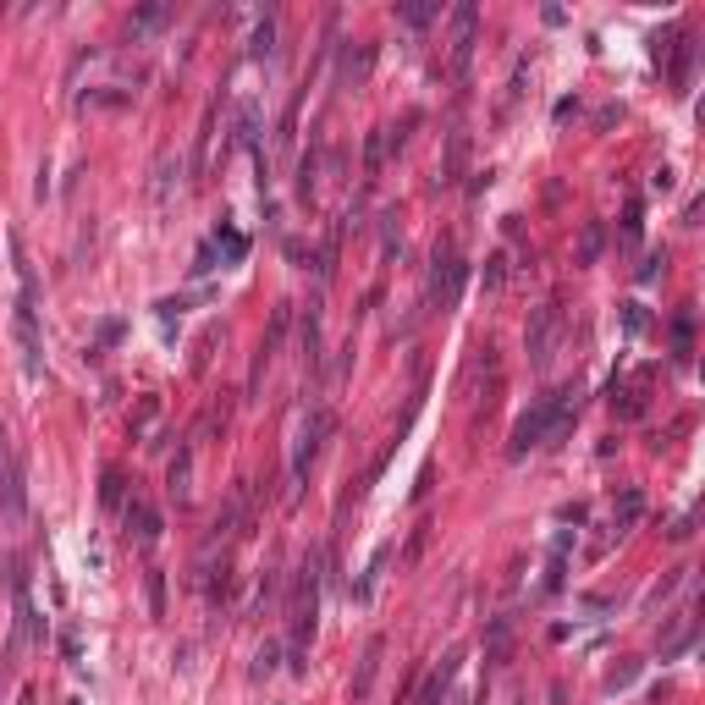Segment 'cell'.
<instances>
[{"mask_svg":"<svg viewBox=\"0 0 705 705\" xmlns=\"http://www.w3.org/2000/svg\"><path fill=\"white\" fill-rule=\"evenodd\" d=\"M12 265H17V309H12V331H17V347H22V369L28 380L45 375V336H39V281H34V265H28V248L22 237H12Z\"/></svg>","mask_w":705,"mask_h":705,"instance_id":"obj_1","label":"cell"},{"mask_svg":"<svg viewBox=\"0 0 705 705\" xmlns=\"http://www.w3.org/2000/svg\"><path fill=\"white\" fill-rule=\"evenodd\" d=\"M573 386H557V392H546L518 425H512V441H507V458H524V452H535V446H546V441H557L568 425H573Z\"/></svg>","mask_w":705,"mask_h":705,"instance_id":"obj_2","label":"cell"},{"mask_svg":"<svg viewBox=\"0 0 705 705\" xmlns=\"http://www.w3.org/2000/svg\"><path fill=\"white\" fill-rule=\"evenodd\" d=\"M319 552H309L298 562V585H293V672H303V651L319 628Z\"/></svg>","mask_w":705,"mask_h":705,"instance_id":"obj_3","label":"cell"},{"mask_svg":"<svg viewBox=\"0 0 705 705\" xmlns=\"http://www.w3.org/2000/svg\"><path fill=\"white\" fill-rule=\"evenodd\" d=\"M336 430V413L331 408H309V419L298 425V441H293V485H303L314 458H319V446H326V435Z\"/></svg>","mask_w":705,"mask_h":705,"instance_id":"obj_4","label":"cell"},{"mask_svg":"<svg viewBox=\"0 0 705 705\" xmlns=\"http://www.w3.org/2000/svg\"><path fill=\"white\" fill-rule=\"evenodd\" d=\"M463 276H469V265L458 260V248H452V243H435V253H430V286H425V298H430L435 309L458 303V293H463Z\"/></svg>","mask_w":705,"mask_h":705,"instance_id":"obj_5","label":"cell"},{"mask_svg":"<svg viewBox=\"0 0 705 705\" xmlns=\"http://www.w3.org/2000/svg\"><path fill=\"white\" fill-rule=\"evenodd\" d=\"M529 364L546 375L552 369V359H557V347H562V303H546V309H535V319H529Z\"/></svg>","mask_w":705,"mask_h":705,"instance_id":"obj_6","label":"cell"},{"mask_svg":"<svg viewBox=\"0 0 705 705\" xmlns=\"http://www.w3.org/2000/svg\"><path fill=\"white\" fill-rule=\"evenodd\" d=\"M298 359L309 375H319V364H326V303H319V293L298 314Z\"/></svg>","mask_w":705,"mask_h":705,"instance_id":"obj_7","label":"cell"},{"mask_svg":"<svg viewBox=\"0 0 705 705\" xmlns=\"http://www.w3.org/2000/svg\"><path fill=\"white\" fill-rule=\"evenodd\" d=\"M28 518V485H22V458L6 446L0 458V524H22Z\"/></svg>","mask_w":705,"mask_h":705,"instance_id":"obj_8","label":"cell"},{"mask_svg":"<svg viewBox=\"0 0 705 705\" xmlns=\"http://www.w3.org/2000/svg\"><path fill=\"white\" fill-rule=\"evenodd\" d=\"M248 524H253V491H248V479H237L210 529H215V540H232V535H248Z\"/></svg>","mask_w":705,"mask_h":705,"instance_id":"obj_9","label":"cell"},{"mask_svg":"<svg viewBox=\"0 0 705 705\" xmlns=\"http://www.w3.org/2000/svg\"><path fill=\"white\" fill-rule=\"evenodd\" d=\"M121 518H127V535H133L144 552L160 546V529H166V524H160V507H154V502H144V496L121 502Z\"/></svg>","mask_w":705,"mask_h":705,"instance_id":"obj_10","label":"cell"},{"mask_svg":"<svg viewBox=\"0 0 705 705\" xmlns=\"http://www.w3.org/2000/svg\"><path fill=\"white\" fill-rule=\"evenodd\" d=\"M474 28H479V6L463 0V6L452 12V72L458 78L469 72V61H474Z\"/></svg>","mask_w":705,"mask_h":705,"instance_id":"obj_11","label":"cell"},{"mask_svg":"<svg viewBox=\"0 0 705 705\" xmlns=\"http://www.w3.org/2000/svg\"><path fill=\"white\" fill-rule=\"evenodd\" d=\"M458 661H463V651H446V656L430 667V678L419 684L413 705H441V700H446V689H452V678H458Z\"/></svg>","mask_w":705,"mask_h":705,"instance_id":"obj_12","label":"cell"},{"mask_svg":"<svg viewBox=\"0 0 705 705\" xmlns=\"http://www.w3.org/2000/svg\"><path fill=\"white\" fill-rule=\"evenodd\" d=\"M166 496L171 502H187L194 496V446H177V458H171V469H166Z\"/></svg>","mask_w":705,"mask_h":705,"instance_id":"obj_13","label":"cell"},{"mask_svg":"<svg viewBox=\"0 0 705 705\" xmlns=\"http://www.w3.org/2000/svg\"><path fill=\"white\" fill-rule=\"evenodd\" d=\"M463 160H469V133H463V127H452V133H446V160H441L435 187H452L463 177Z\"/></svg>","mask_w":705,"mask_h":705,"instance_id":"obj_14","label":"cell"},{"mask_svg":"<svg viewBox=\"0 0 705 705\" xmlns=\"http://www.w3.org/2000/svg\"><path fill=\"white\" fill-rule=\"evenodd\" d=\"M380 656H386V639H369L364 645V661H359V672H352V700H364L369 689H375V672H380Z\"/></svg>","mask_w":705,"mask_h":705,"instance_id":"obj_15","label":"cell"},{"mask_svg":"<svg viewBox=\"0 0 705 705\" xmlns=\"http://www.w3.org/2000/svg\"><path fill=\"white\" fill-rule=\"evenodd\" d=\"M232 144H237V149H260V100H243V105H237Z\"/></svg>","mask_w":705,"mask_h":705,"instance_id":"obj_16","label":"cell"},{"mask_svg":"<svg viewBox=\"0 0 705 705\" xmlns=\"http://www.w3.org/2000/svg\"><path fill=\"white\" fill-rule=\"evenodd\" d=\"M319 166H326V149H319V144H309V154L298 160V199H303V204L319 194Z\"/></svg>","mask_w":705,"mask_h":705,"instance_id":"obj_17","label":"cell"},{"mask_svg":"<svg viewBox=\"0 0 705 705\" xmlns=\"http://www.w3.org/2000/svg\"><path fill=\"white\" fill-rule=\"evenodd\" d=\"M639 518H645V491H623V502L612 507V535H628Z\"/></svg>","mask_w":705,"mask_h":705,"instance_id":"obj_18","label":"cell"},{"mask_svg":"<svg viewBox=\"0 0 705 705\" xmlns=\"http://www.w3.org/2000/svg\"><path fill=\"white\" fill-rule=\"evenodd\" d=\"M336 253H342V227H331L326 243H319V253H314V281H319V286L336 276Z\"/></svg>","mask_w":705,"mask_h":705,"instance_id":"obj_19","label":"cell"},{"mask_svg":"<svg viewBox=\"0 0 705 705\" xmlns=\"http://www.w3.org/2000/svg\"><path fill=\"white\" fill-rule=\"evenodd\" d=\"M606 253V227L601 220H585V232H579V265H595Z\"/></svg>","mask_w":705,"mask_h":705,"instance_id":"obj_20","label":"cell"},{"mask_svg":"<svg viewBox=\"0 0 705 705\" xmlns=\"http://www.w3.org/2000/svg\"><path fill=\"white\" fill-rule=\"evenodd\" d=\"M166 17H171V6H160V0H154V6L133 12V22H127V34H133V39H144V34H154V28L166 22Z\"/></svg>","mask_w":705,"mask_h":705,"instance_id":"obj_21","label":"cell"},{"mask_svg":"<svg viewBox=\"0 0 705 705\" xmlns=\"http://www.w3.org/2000/svg\"><path fill=\"white\" fill-rule=\"evenodd\" d=\"M386 127H375L369 133V144H364V177H380V166H386Z\"/></svg>","mask_w":705,"mask_h":705,"instance_id":"obj_22","label":"cell"},{"mask_svg":"<svg viewBox=\"0 0 705 705\" xmlns=\"http://www.w3.org/2000/svg\"><path fill=\"white\" fill-rule=\"evenodd\" d=\"M177 171H182L177 154H160V160H154V199H160V204L171 199V177H177Z\"/></svg>","mask_w":705,"mask_h":705,"instance_id":"obj_23","label":"cell"},{"mask_svg":"<svg viewBox=\"0 0 705 705\" xmlns=\"http://www.w3.org/2000/svg\"><path fill=\"white\" fill-rule=\"evenodd\" d=\"M210 243H215V253H220V260H232V265H237L243 253H248V237H243V232H232V227H220Z\"/></svg>","mask_w":705,"mask_h":705,"instance_id":"obj_24","label":"cell"},{"mask_svg":"<svg viewBox=\"0 0 705 705\" xmlns=\"http://www.w3.org/2000/svg\"><path fill=\"white\" fill-rule=\"evenodd\" d=\"M512 651V618H491V667H502Z\"/></svg>","mask_w":705,"mask_h":705,"instance_id":"obj_25","label":"cell"},{"mask_svg":"<svg viewBox=\"0 0 705 705\" xmlns=\"http://www.w3.org/2000/svg\"><path fill=\"white\" fill-rule=\"evenodd\" d=\"M154 419H160V397H144V402H138V413H133V419H127V430H133V441H138V435H149V425H154Z\"/></svg>","mask_w":705,"mask_h":705,"instance_id":"obj_26","label":"cell"},{"mask_svg":"<svg viewBox=\"0 0 705 705\" xmlns=\"http://www.w3.org/2000/svg\"><path fill=\"white\" fill-rule=\"evenodd\" d=\"M116 105H127L121 88H88L83 94V111H116Z\"/></svg>","mask_w":705,"mask_h":705,"instance_id":"obj_27","label":"cell"},{"mask_svg":"<svg viewBox=\"0 0 705 705\" xmlns=\"http://www.w3.org/2000/svg\"><path fill=\"white\" fill-rule=\"evenodd\" d=\"M276 667H281V645H276V639H265V645L253 651V678H270Z\"/></svg>","mask_w":705,"mask_h":705,"instance_id":"obj_28","label":"cell"},{"mask_svg":"<svg viewBox=\"0 0 705 705\" xmlns=\"http://www.w3.org/2000/svg\"><path fill=\"white\" fill-rule=\"evenodd\" d=\"M479 281H485V293H502L507 286V253H491L485 270H479Z\"/></svg>","mask_w":705,"mask_h":705,"instance_id":"obj_29","label":"cell"},{"mask_svg":"<svg viewBox=\"0 0 705 705\" xmlns=\"http://www.w3.org/2000/svg\"><path fill=\"white\" fill-rule=\"evenodd\" d=\"M276 50V17L265 12L260 22H253V55H270Z\"/></svg>","mask_w":705,"mask_h":705,"instance_id":"obj_30","label":"cell"},{"mask_svg":"<svg viewBox=\"0 0 705 705\" xmlns=\"http://www.w3.org/2000/svg\"><path fill=\"white\" fill-rule=\"evenodd\" d=\"M100 502H105V507H121V502H127V479H121V469H105V485H100Z\"/></svg>","mask_w":705,"mask_h":705,"instance_id":"obj_31","label":"cell"},{"mask_svg":"<svg viewBox=\"0 0 705 705\" xmlns=\"http://www.w3.org/2000/svg\"><path fill=\"white\" fill-rule=\"evenodd\" d=\"M430 17H441V0H413V6H402V22H413V28H425Z\"/></svg>","mask_w":705,"mask_h":705,"instance_id":"obj_32","label":"cell"},{"mask_svg":"<svg viewBox=\"0 0 705 705\" xmlns=\"http://www.w3.org/2000/svg\"><path fill=\"white\" fill-rule=\"evenodd\" d=\"M149 612L154 618L166 612V573H160V568H149Z\"/></svg>","mask_w":705,"mask_h":705,"instance_id":"obj_33","label":"cell"},{"mask_svg":"<svg viewBox=\"0 0 705 705\" xmlns=\"http://www.w3.org/2000/svg\"><path fill=\"white\" fill-rule=\"evenodd\" d=\"M651 326V314H645V303H623V331L628 336H639V331H645Z\"/></svg>","mask_w":705,"mask_h":705,"instance_id":"obj_34","label":"cell"},{"mask_svg":"<svg viewBox=\"0 0 705 705\" xmlns=\"http://www.w3.org/2000/svg\"><path fill=\"white\" fill-rule=\"evenodd\" d=\"M634 678H639V661H623V667H612V672H606V689L618 694V689H628Z\"/></svg>","mask_w":705,"mask_h":705,"instance_id":"obj_35","label":"cell"},{"mask_svg":"<svg viewBox=\"0 0 705 705\" xmlns=\"http://www.w3.org/2000/svg\"><path fill=\"white\" fill-rule=\"evenodd\" d=\"M369 61H375V50H369V45H359V55H347V78H352V83H364Z\"/></svg>","mask_w":705,"mask_h":705,"instance_id":"obj_36","label":"cell"},{"mask_svg":"<svg viewBox=\"0 0 705 705\" xmlns=\"http://www.w3.org/2000/svg\"><path fill=\"white\" fill-rule=\"evenodd\" d=\"M215 270V243H199V253H194V276H210Z\"/></svg>","mask_w":705,"mask_h":705,"instance_id":"obj_37","label":"cell"},{"mask_svg":"<svg viewBox=\"0 0 705 705\" xmlns=\"http://www.w3.org/2000/svg\"><path fill=\"white\" fill-rule=\"evenodd\" d=\"M61 656H67V661H83V639H78V628L61 634Z\"/></svg>","mask_w":705,"mask_h":705,"instance_id":"obj_38","label":"cell"},{"mask_svg":"<svg viewBox=\"0 0 705 705\" xmlns=\"http://www.w3.org/2000/svg\"><path fill=\"white\" fill-rule=\"evenodd\" d=\"M623 243H628V248H639V210H628V215H623Z\"/></svg>","mask_w":705,"mask_h":705,"instance_id":"obj_39","label":"cell"},{"mask_svg":"<svg viewBox=\"0 0 705 705\" xmlns=\"http://www.w3.org/2000/svg\"><path fill=\"white\" fill-rule=\"evenodd\" d=\"M656 270H667V253H651V260L639 265V281H656Z\"/></svg>","mask_w":705,"mask_h":705,"instance_id":"obj_40","label":"cell"},{"mask_svg":"<svg viewBox=\"0 0 705 705\" xmlns=\"http://www.w3.org/2000/svg\"><path fill=\"white\" fill-rule=\"evenodd\" d=\"M286 260H293V265H309V248H303L298 237H286Z\"/></svg>","mask_w":705,"mask_h":705,"instance_id":"obj_41","label":"cell"},{"mask_svg":"<svg viewBox=\"0 0 705 705\" xmlns=\"http://www.w3.org/2000/svg\"><path fill=\"white\" fill-rule=\"evenodd\" d=\"M0 458H6V430H0Z\"/></svg>","mask_w":705,"mask_h":705,"instance_id":"obj_42","label":"cell"}]
</instances>
